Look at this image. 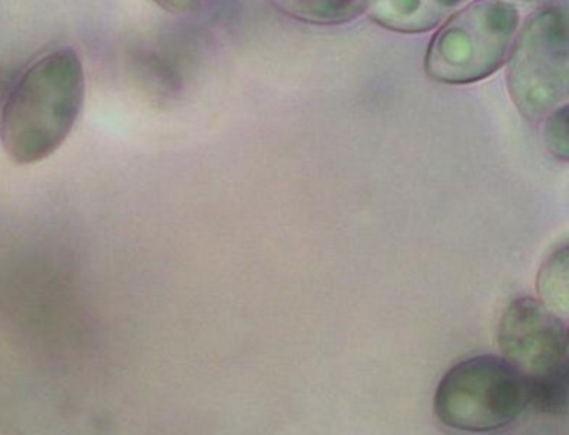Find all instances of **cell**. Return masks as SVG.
<instances>
[{
	"instance_id": "3",
	"label": "cell",
	"mask_w": 569,
	"mask_h": 435,
	"mask_svg": "<svg viewBox=\"0 0 569 435\" xmlns=\"http://www.w3.org/2000/svg\"><path fill=\"white\" fill-rule=\"evenodd\" d=\"M511 101L523 119L539 123L568 98V4L555 0L536 9L517 31L507 59Z\"/></svg>"
},
{
	"instance_id": "2",
	"label": "cell",
	"mask_w": 569,
	"mask_h": 435,
	"mask_svg": "<svg viewBox=\"0 0 569 435\" xmlns=\"http://www.w3.org/2000/svg\"><path fill=\"white\" fill-rule=\"evenodd\" d=\"M519 28V9L506 0L465 4L428 43L427 77L451 87L486 81L507 63Z\"/></svg>"
},
{
	"instance_id": "5",
	"label": "cell",
	"mask_w": 569,
	"mask_h": 435,
	"mask_svg": "<svg viewBox=\"0 0 569 435\" xmlns=\"http://www.w3.org/2000/svg\"><path fill=\"white\" fill-rule=\"evenodd\" d=\"M498 347L523 376H545L568 364V327L539 299L519 297L502 313Z\"/></svg>"
},
{
	"instance_id": "9",
	"label": "cell",
	"mask_w": 569,
	"mask_h": 435,
	"mask_svg": "<svg viewBox=\"0 0 569 435\" xmlns=\"http://www.w3.org/2000/svg\"><path fill=\"white\" fill-rule=\"evenodd\" d=\"M538 290L545 305L552 311L568 308V246L558 250L545 262L538 279Z\"/></svg>"
},
{
	"instance_id": "8",
	"label": "cell",
	"mask_w": 569,
	"mask_h": 435,
	"mask_svg": "<svg viewBox=\"0 0 569 435\" xmlns=\"http://www.w3.org/2000/svg\"><path fill=\"white\" fill-rule=\"evenodd\" d=\"M529 408L540 414L561 416L568 411L569 363L545 376L528 378Z\"/></svg>"
},
{
	"instance_id": "6",
	"label": "cell",
	"mask_w": 569,
	"mask_h": 435,
	"mask_svg": "<svg viewBox=\"0 0 569 435\" xmlns=\"http://www.w3.org/2000/svg\"><path fill=\"white\" fill-rule=\"evenodd\" d=\"M468 0H367V17L376 26L399 34L437 30Z\"/></svg>"
},
{
	"instance_id": "1",
	"label": "cell",
	"mask_w": 569,
	"mask_h": 435,
	"mask_svg": "<svg viewBox=\"0 0 569 435\" xmlns=\"http://www.w3.org/2000/svg\"><path fill=\"white\" fill-rule=\"evenodd\" d=\"M84 70L70 47L30 65L9 92L0 114V140L13 162L31 165L66 142L81 115Z\"/></svg>"
},
{
	"instance_id": "10",
	"label": "cell",
	"mask_w": 569,
	"mask_h": 435,
	"mask_svg": "<svg viewBox=\"0 0 569 435\" xmlns=\"http://www.w3.org/2000/svg\"><path fill=\"white\" fill-rule=\"evenodd\" d=\"M545 120H547V124H545L543 139L548 151L559 161L568 162V105L558 107Z\"/></svg>"
},
{
	"instance_id": "4",
	"label": "cell",
	"mask_w": 569,
	"mask_h": 435,
	"mask_svg": "<svg viewBox=\"0 0 569 435\" xmlns=\"http://www.w3.org/2000/svg\"><path fill=\"white\" fill-rule=\"evenodd\" d=\"M528 408V377L497 355L456 364L441 378L435 397L437 418L459 432H497Z\"/></svg>"
},
{
	"instance_id": "7",
	"label": "cell",
	"mask_w": 569,
	"mask_h": 435,
	"mask_svg": "<svg viewBox=\"0 0 569 435\" xmlns=\"http://www.w3.org/2000/svg\"><path fill=\"white\" fill-rule=\"evenodd\" d=\"M272 7L309 26L333 27L357 20L365 13L367 0H270Z\"/></svg>"
},
{
	"instance_id": "11",
	"label": "cell",
	"mask_w": 569,
	"mask_h": 435,
	"mask_svg": "<svg viewBox=\"0 0 569 435\" xmlns=\"http://www.w3.org/2000/svg\"><path fill=\"white\" fill-rule=\"evenodd\" d=\"M163 11L172 13H187L196 11L204 0H153Z\"/></svg>"
},
{
	"instance_id": "12",
	"label": "cell",
	"mask_w": 569,
	"mask_h": 435,
	"mask_svg": "<svg viewBox=\"0 0 569 435\" xmlns=\"http://www.w3.org/2000/svg\"><path fill=\"white\" fill-rule=\"evenodd\" d=\"M517 2H530V0H517Z\"/></svg>"
}]
</instances>
